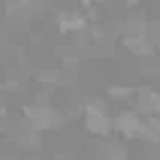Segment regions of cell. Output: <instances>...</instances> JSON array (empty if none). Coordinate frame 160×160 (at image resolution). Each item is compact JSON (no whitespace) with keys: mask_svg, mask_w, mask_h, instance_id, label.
I'll return each mask as SVG.
<instances>
[{"mask_svg":"<svg viewBox=\"0 0 160 160\" xmlns=\"http://www.w3.org/2000/svg\"><path fill=\"white\" fill-rule=\"evenodd\" d=\"M103 160H130V154H127V148L121 142H109L103 148Z\"/></svg>","mask_w":160,"mask_h":160,"instance_id":"cell-10","label":"cell"},{"mask_svg":"<svg viewBox=\"0 0 160 160\" xmlns=\"http://www.w3.org/2000/svg\"><path fill=\"white\" fill-rule=\"evenodd\" d=\"M82 121H85V130L97 139H106L112 136V112H109L106 100H85L82 103Z\"/></svg>","mask_w":160,"mask_h":160,"instance_id":"cell-1","label":"cell"},{"mask_svg":"<svg viewBox=\"0 0 160 160\" xmlns=\"http://www.w3.org/2000/svg\"><path fill=\"white\" fill-rule=\"evenodd\" d=\"M142 121H145V115L139 109H121V112L112 118V133H118L121 139H139Z\"/></svg>","mask_w":160,"mask_h":160,"instance_id":"cell-3","label":"cell"},{"mask_svg":"<svg viewBox=\"0 0 160 160\" xmlns=\"http://www.w3.org/2000/svg\"><path fill=\"white\" fill-rule=\"evenodd\" d=\"M24 124L27 130H33V133H45V130H58L63 124V115L58 109L52 106H42V103H33V106H24Z\"/></svg>","mask_w":160,"mask_h":160,"instance_id":"cell-2","label":"cell"},{"mask_svg":"<svg viewBox=\"0 0 160 160\" xmlns=\"http://www.w3.org/2000/svg\"><path fill=\"white\" fill-rule=\"evenodd\" d=\"M85 6H100V3H109V0H82Z\"/></svg>","mask_w":160,"mask_h":160,"instance_id":"cell-12","label":"cell"},{"mask_svg":"<svg viewBox=\"0 0 160 160\" xmlns=\"http://www.w3.org/2000/svg\"><path fill=\"white\" fill-rule=\"evenodd\" d=\"M136 109L142 112L145 118L148 115H160V91L154 88H136Z\"/></svg>","mask_w":160,"mask_h":160,"instance_id":"cell-5","label":"cell"},{"mask_svg":"<svg viewBox=\"0 0 160 160\" xmlns=\"http://www.w3.org/2000/svg\"><path fill=\"white\" fill-rule=\"evenodd\" d=\"M88 21L91 18L85 15V12H70V9H63V12H58V18H54V24H58V30L61 33H85L88 30Z\"/></svg>","mask_w":160,"mask_h":160,"instance_id":"cell-4","label":"cell"},{"mask_svg":"<svg viewBox=\"0 0 160 160\" xmlns=\"http://www.w3.org/2000/svg\"><path fill=\"white\" fill-rule=\"evenodd\" d=\"M36 6H39V0H9L6 12L9 15H33Z\"/></svg>","mask_w":160,"mask_h":160,"instance_id":"cell-8","label":"cell"},{"mask_svg":"<svg viewBox=\"0 0 160 160\" xmlns=\"http://www.w3.org/2000/svg\"><path fill=\"white\" fill-rule=\"evenodd\" d=\"M139 139H145V142H151V145H160V115H148L142 121Z\"/></svg>","mask_w":160,"mask_h":160,"instance_id":"cell-7","label":"cell"},{"mask_svg":"<svg viewBox=\"0 0 160 160\" xmlns=\"http://www.w3.org/2000/svg\"><path fill=\"white\" fill-rule=\"evenodd\" d=\"M109 100H121V103H127V100L136 97V88H127V85H112V88L106 91Z\"/></svg>","mask_w":160,"mask_h":160,"instance_id":"cell-9","label":"cell"},{"mask_svg":"<svg viewBox=\"0 0 160 160\" xmlns=\"http://www.w3.org/2000/svg\"><path fill=\"white\" fill-rule=\"evenodd\" d=\"M139 3H142V0H127V6H139Z\"/></svg>","mask_w":160,"mask_h":160,"instance_id":"cell-13","label":"cell"},{"mask_svg":"<svg viewBox=\"0 0 160 160\" xmlns=\"http://www.w3.org/2000/svg\"><path fill=\"white\" fill-rule=\"evenodd\" d=\"M39 82H48V85H58V82H61V70H45V72H39Z\"/></svg>","mask_w":160,"mask_h":160,"instance_id":"cell-11","label":"cell"},{"mask_svg":"<svg viewBox=\"0 0 160 160\" xmlns=\"http://www.w3.org/2000/svg\"><path fill=\"white\" fill-rule=\"evenodd\" d=\"M121 45L130 54H136V58H151L154 54V45L145 39V33H124L121 36Z\"/></svg>","mask_w":160,"mask_h":160,"instance_id":"cell-6","label":"cell"}]
</instances>
